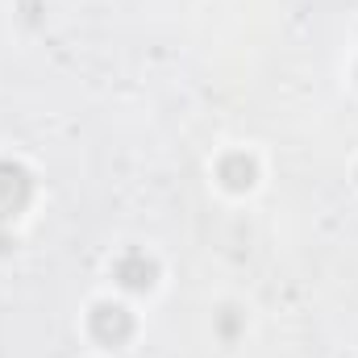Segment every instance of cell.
<instances>
[{
    "label": "cell",
    "instance_id": "obj_2",
    "mask_svg": "<svg viewBox=\"0 0 358 358\" xmlns=\"http://www.w3.org/2000/svg\"><path fill=\"white\" fill-rule=\"evenodd\" d=\"M113 275H117L121 287H129V292H146V287H155V279H159V263H155L150 255H142V250H129V255L117 259Z\"/></svg>",
    "mask_w": 358,
    "mask_h": 358
},
{
    "label": "cell",
    "instance_id": "obj_1",
    "mask_svg": "<svg viewBox=\"0 0 358 358\" xmlns=\"http://www.w3.org/2000/svg\"><path fill=\"white\" fill-rule=\"evenodd\" d=\"M88 329H92V338H100L104 346H121V342L134 334V317H129L121 304H96Z\"/></svg>",
    "mask_w": 358,
    "mask_h": 358
},
{
    "label": "cell",
    "instance_id": "obj_4",
    "mask_svg": "<svg viewBox=\"0 0 358 358\" xmlns=\"http://www.w3.org/2000/svg\"><path fill=\"white\" fill-rule=\"evenodd\" d=\"M217 179H221L229 192H246V187H255L259 167H255V159H246V155L238 150V155H225V159L217 163Z\"/></svg>",
    "mask_w": 358,
    "mask_h": 358
},
{
    "label": "cell",
    "instance_id": "obj_3",
    "mask_svg": "<svg viewBox=\"0 0 358 358\" xmlns=\"http://www.w3.org/2000/svg\"><path fill=\"white\" fill-rule=\"evenodd\" d=\"M29 200V176L13 163H0V221L17 217Z\"/></svg>",
    "mask_w": 358,
    "mask_h": 358
}]
</instances>
